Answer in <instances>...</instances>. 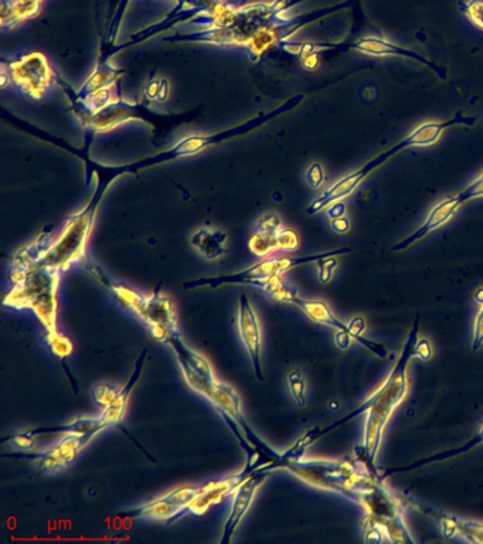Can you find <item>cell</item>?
Masks as SVG:
<instances>
[{
    "mask_svg": "<svg viewBox=\"0 0 483 544\" xmlns=\"http://www.w3.org/2000/svg\"><path fill=\"white\" fill-rule=\"evenodd\" d=\"M418 333H420V319L417 318L413 328H411L410 333H408L402 355L398 358L397 363L393 367V371H390L387 379L383 382L382 386L373 392L366 402L362 403L356 410L349 413L348 415H344L341 420L335 421L333 424L320 428V435L325 437L328 434L343 427L344 424H348L352 420H356L357 417L366 414L363 445L357 448L362 454H359V455L356 454V455L359 461L364 462L373 471H379L376 466V459L379 455L385 427L392 420L395 408L402 404L403 400L407 396L408 363L414 358V348H415V343L418 340Z\"/></svg>",
    "mask_w": 483,
    "mask_h": 544,
    "instance_id": "6da1fadb",
    "label": "cell"
},
{
    "mask_svg": "<svg viewBox=\"0 0 483 544\" xmlns=\"http://www.w3.org/2000/svg\"><path fill=\"white\" fill-rule=\"evenodd\" d=\"M264 469L269 474L288 471L310 486L335 492L361 507L377 485L385 481L379 471H373L359 459H313L305 456L294 461L275 462Z\"/></svg>",
    "mask_w": 483,
    "mask_h": 544,
    "instance_id": "7a4b0ae2",
    "label": "cell"
},
{
    "mask_svg": "<svg viewBox=\"0 0 483 544\" xmlns=\"http://www.w3.org/2000/svg\"><path fill=\"white\" fill-rule=\"evenodd\" d=\"M61 269L35 266L12 278L13 288L4 299L6 307L30 309L46 328V336L58 335V289Z\"/></svg>",
    "mask_w": 483,
    "mask_h": 544,
    "instance_id": "3957f363",
    "label": "cell"
},
{
    "mask_svg": "<svg viewBox=\"0 0 483 544\" xmlns=\"http://www.w3.org/2000/svg\"><path fill=\"white\" fill-rule=\"evenodd\" d=\"M351 253V248H341V250L328 251V253L315 254V256H300V258H281V256H264V260L251 266L250 268L231 274V276L212 277V278H199L194 281L184 282V289L218 288L223 285L248 284L262 289L267 295L274 291L275 287L282 281V276L295 267L303 264L318 263L326 256H344Z\"/></svg>",
    "mask_w": 483,
    "mask_h": 544,
    "instance_id": "277c9868",
    "label": "cell"
},
{
    "mask_svg": "<svg viewBox=\"0 0 483 544\" xmlns=\"http://www.w3.org/2000/svg\"><path fill=\"white\" fill-rule=\"evenodd\" d=\"M108 184L110 182L104 179L99 182V187L91 202L81 212L71 215L58 240L51 246L50 251L36 266L54 267L64 271L76 261H81L82 256H86L87 241L94 225L95 213L99 209Z\"/></svg>",
    "mask_w": 483,
    "mask_h": 544,
    "instance_id": "5b68a950",
    "label": "cell"
},
{
    "mask_svg": "<svg viewBox=\"0 0 483 544\" xmlns=\"http://www.w3.org/2000/svg\"><path fill=\"white\" fill-rule=\"evenodd\" d=\"M261 468V466L253 464V462H247L244 468L238 474L231 475L227 478L220 479V481L210 482L209 485L200 487V492L192 502L182 510L176 518L171 520L168 525L179 522L182 518H186L189 515H205L207 510L212 509L213 507L222 502L226 497H230L236 492L238 486L246 481L254 471Z\"/></svg>",
    "mask_w": 483,
    "mask_h": 544,
    "instance_id": "8992f818",
    "label": "cell"
},
{
    "mask_svg": "<svg viewBox=\"0 0 483 544\" xmlns=\"http://www.w3.org/2000/svg\"><path fill=\"white\" fill-rule=\"evenodd\" d=\"M199 492L200 487H177L174 491L169 492L163 497H156V499L145 503L142 507L118 513L117 518H120V519L162 520V522H166V525H168L197 497Z\"/></svg>",
    "mask_w": 483,
    "mask_h": 544,
    "instance_id": "52a82bcc",
    "label": "cell"
},
{
    "mask_svg": "<svg viewBox=\"0 0 483 544\" xmlns=\"http://www.w3.org/2000/svg\"><path fill=\"white\" fill-rule=\"evenodd\" d=\"M248 246L257 256L264 258L278 251L298 250L299 238L295 231L284 227L277 215L267 214L257 225Z\"/></svg>",
    "mask_w": 483,
    "mask_h": 544,
    "instance_id": "ba28073f",
    "label": "cell"
},
{
    "mask_svg": "<svg viewBox=\"0 0 483 544\" xmlns=\"http://www.w3.org/2000/svg\"><path fill=\"white\" fill-rule=\"evenodd\" d=\"M135 317L140 318L151 335L162 343H166L169 336L179 332L173 302L171 298L162 294L161 287L153 294L145 297V301Z\"/></svg>",
    "mask_w": 483,
    "mask_h": 544,
    "instance_id": "9c48e42d",
    "label": "cell"
},
{
    "mask_svg": "<svg viewBox=\"0 0 483 544\" xmlns=\"http://www.w3.org/2000/svg\"><path fill=\"white\" fill-rule=\"evenodd\" d=\"M84 450L81 435H66L56 445L38 453L12 454L4 458L27 459L35 462L36 468L46 474L61 471L74 461L77 455Z\"/></svg>",
    "mask_w": 483,
    "mask_h": 544,
    "instance_id": "30bf717a",
    "label": "cell"
},
{
    "mask_svg": "<svg viewBox=\"0 0 483 544\" xmlns=\"http://www.w3.org/2000/svg\"><path fill=\"white\" fill-rule=\"evenodd\" d=\"M475 124V118H465L462 115H457L449 120H430V122H424L418 125L413 132L408 133L404 140L395 143L392 148L387 149L384 152L377 156L380 163L384 165L385 162L392 159L393 156L402 152L408 148H426V146L434 145L439 140V136L443 135L444 131L448 128L455 127V125H465V127H472Z\"/></svg>",
    "mask_w": 483,
    "mask_h": 544,
    "instance_id": "8fae6325",
    "label": "cell"
},
{
    "mask_svg": "<svg viewBox=\"0 0 483 544\" xmlns=\"http://www.w3.org/2000/svg\"><path fill=\"white\" fill-rule=\"evenodd\" d=\"M402 499L405 507H413L423 515L438 520L439 528H441L444 538H461L467 543L483 544V523L459 519L458 516L448 515V513L434 509L414 497H402Z\"/></svg>",
    "mask_w": 483,
    "mask_h": 544,
    "instance_id": "7c38bea8",
    "label": "cell"
},
{
    "mask_svg": "<svg viewBox=\"0 0 483 544\" xmlns=\"http://www.w3.org/2000/svg\"><path fill=\"white\" fill-rule=\"evenodd\" d=\"M10 78L15 79L23 91L41 99L50 86L53 73L45 56L35 53L10 64Z\"/></svg>",
    "mask_w": 483,
    "mask_h": 544,
    "instance_id": "4fadbf2b",
    "label": "cell"
},
{
    "mask_svg": "<svg viewBox=\"0 0 483 544\" xmlns=\"http://www.w3.org/2000/svg\"><path fill=\"white\" fill-rule=\"evenodd\" d=\"M268 475L269 472L264 468L257 469L236 489L233 494V502H231L230 515H228L227 522H226L225 528H223L220 543H231L234 535L237 532L238 526L241 525L247 513L250 510L251 505L256 499L257 492L267 481Z\"/></svg>",
    "mask_w": 483,
    "mask_h": 544,
    "instance_id": "5bb4252c",
    "label": "cell"
},
{
    "mask_svg": "<svg viewBox=\"0 0 483 544\" xmlns=\"http://www.w3.org/2000/svg\"><path fill=\"white\" fill-rule=\"evenodd\" d=\"M238 333H240L244 348L250 355L254 374H256L257 380L262 382L264 371H262L261 363V325H259L258 317H257L250 299L246 295H241L240 305H238Z\"/></svg>",
    "mask_w": 483,
    "mask_h": 544,
    "instance_id": "9a60e30c",
    "label": "cell"
},
{
    "mask_svg": "<svg viewBox=\"0 0 483 544\" xmlns=\"http://www.w3.org/2000/svg\"><path fill=\"white\" fill-rule=\"evenodd\" d=\"M352 50L359 51V53L366 54L370 58H403L408 60L417 61L423 64L426 68H431L436 76L441 79L448 78V73L446 68L439 67L438 64L433 61L426 60L421 54L415 51L408 50V48L397 46L395 43L390 42L387 38L377 37V36H363L351 46Z\"/></svg>",
    "mask_w": 483,
    "mask_h": 544,
    "instance_id": "2e32d148",
    "label": "cell"
},
{
    "mask_svg": "<svg viewBox=\"0 0 483 544\" xmlns=\"http://www.w3.org/2000/svg\"><path fill=\"white\" fill-rule=\"evenodd\" d=\"M380 162L377 158L372 159L369 163L359 169V171L353 172L344 176V178L339 179L338 182L332 184V186L326 189L320 197H316L310 206L308 207L307 213L310 215L316 214V213L322 212V210L328 209L331 204L336 202H341L346 197L352 196L356 192L357 187L361 186L362 182L372 173L373 171H376L380 168Z\"/></svg>",
    "mask_w": 483,
    "mask_h": 544,
    "instance_id": "e0dca14e",
    "label": "cell"
},
{
    "mask_svg": "<svg viewBox=\"0 0 483 544\" xmlns=\"http://www.w3.org/2000/svg\"><path fill=\"white\" fill-rule=\"evenodd\" d=\"M81 264L82 267H84V269L89 272V276L94 277V278L112 295V298H114L115 301L120 304L121 308L128 310L131 314H138V310L141 309L143 301H145V297L133 291V289H131L127 285L114 281V279L108 276L107 272H105L99 264H95L94 261L89 260V256H82Z\"/></svg>",
    "mask_w": 483,
    "mask_h": 544,
    "instance_id": "ac0fdd59",
    "label": "cell"
},
{
    "mask_svg": "<svg viewBox=\"0 0 483 544\" xmlns=\"http://www.w3.org/2000/svg\"><path fill=\"white\" fill-rule=\"evenodd\" d=\"M459 206H461V204H459L458 200H457V196L448 197V199H444L443 202H439L438 204L428 213L426 220L423 223V225L414 231L413 235H408L407 238L395 244L394 247H393V251L397 253V251L407 250V248L410 247V246H413L415 241L421 240V238L433 233V231L443 227L444 225H446V223L454 217L455 213L459 209Z\"/></svg>",
    "mask_w": 483,
    "mask_h": 544,
    "instance_id": "d6986e66",
    "label": "cell"
},
{
    "mask_svg": "<svg viewBox=\"0 0 483 544\" xmlns=\"http://www.w3.org/2000/svg\"><path fill=\"white\" fill-rule=\"evenodd\" d=\"M146 356H148V350L143 349V350L141 351V355L136 359L135 367H133V371L132 374H131L130 380H128V383L125 384V387H122V389L120 390L114 402L108 405V407H105L104 412L100 415L105 430L110 427H115V425L120 424L121 421L123 420L125 410H127L128 400H130V396L132 394L136 383L140 382L141 374H142Z\"/></svg>",
    "mask_w": 483,
    "mask_h": 544,
    "instance_id": "ffe728a7",
    "label": "cell"
},
{
    "mask_svg": "<svg viewBox=\"0 0 483 544\" xmlns=\"http://www.w3.org/2000/svg\"><path fill=\"white\" fill-rule=\"evenodd\" d=\"M54 240L51 237L50 230H45L36 238L29 246L20 248L12 260V271H10V278L19 277L23 272L29 271L30 268L40 263L45 258L46 254L50 251Z\"/></svg>",
    "mask_w": 483,
    "mask_h": 544,
    "instance_id": "44dd1931",
    "label": "cell"
},
{
    "mask_svg": "<svg viewBox=\"0 0 483 544\" xmlns=\"http://www.w3.org/2000/svg\"><path fill=\"white\" fill-rule=\"evenodd\" d=\"M105 430L101 418L79 417L70 424L54 425V427L36 428L32 431L35 437L43 434H64V435H81L82 446L86 448L100 433Z\"/></svg>",
    "mask_w": 483,
    "mask_h": 544,
    "instance_id": "7402d4cb",
    "label": "cell"
},
{
    "mask_svg": "<svg viewBox=\"0 0 483 544\" xmlns=\"http://www.w3.org/2000/svg\"><path fill=\"white\" fill-rule=\"evenodd\" d=\"M227 235L218 228H200L190 238L193 248L207 261L218 260L226 256Z\"/></svg>",
    "mask_w": 483,
    "mask_h": 544,
    "instance_id": "603a6c76",
    "label": "cell"
},
{
    "mask_svg": "<svg viewBox=\"0 0 483 544\" xmlns=\"http://www.w3.org/2000/svg\"><path fill=\"white\" fill-rule=\"evenodd\" d=\"M288 304L295 305V307L299 308L303 314L307 315V317L315 323L329 326V328H333L335 330H343V332L351 333V328H349L348 323L339 320L338 318L333 315L332 310L329 309V307L325 302L303 299L299 295L294 294L288 299Z\"/></svg>",
    "mask_w": 483,
    "mask_h": 544,
    "instance_id": "cb8c5ba5",
    "label": "cell"
},
{
    "mask_svg": "<svg viewBox=\"0 0 483 544\" xmlns=\"http://www.w3.org/2000/svg\"><path fill=\"white\" fill-rule=\"evenodd\" d=\"M483 444V425L477 434H475L474 437L471 440L465 443L464 445L459 446V448H452V450L443 451V453L436 454V455L426 456V458L418 459V461L411 462L408 466H398V468H389L385 469L384 474H383V478L387 479L392 475L395 474H405V472L414 471V469H420L425 466H431V464H436V462L446 461V459L455 458V456L464 455V454L469 453V451L474 450L477 446L482 445Z\"/></svg>",
    "mask_w": 483,
    "mask_h": 544,
    "instance_id": "d4e9b609",
    "label": "cell"
},
{
    "mask_svg": "<svg viewBox=\"0 0 483 544\" xmlns=\"http://www.w3.org/2000/svg\"><path fill=\"white\" fill-rule=\"evenodd\" d=\"M41 2L43 0H16L15 4L10 5L9 9L4 6V13H2L4 27L6 26L12 27L35 17L40 10Z\"/></svg>",
    "mask_w": 483,
    "mask_h": 544,
    "instance_id": "484cf974",
    "label": "cell"
},
{
    "mask_svg": "<svg viewBox=\"0 0 483 544\" xmlns=\"http://www.w3.org/2000/svg\"><path fill=\"white\" fill-rule=\"evenodd\" d=\"M287 380L292 399L297 403L298 407H305V405H307V380L303 377L302 371H289Z\"/></svg>",
    "mask_w": 483,
    "mask_h": 544,
    "instance_id": "4316f807",
    "label": "cell"
},
{
    "mask_svg": "<svg viewBox=\"0 0 483 544\" xmlns=\"http://www.w3.org/2000/svg\"><path fill=\"white\" fill-rule=\"evenodd\" d=\"M458 7L475 27L483 30V0H465Z\"/></svg>",
    "mask_w": 483,
    "mask_h": 544,
    "instance_id": "83f0119b",
    "label": "cell"
},
{
    "mask_svg": "<svg viewBox=\"0 0 483 544\" xmlns=\"http://www.w3.org/2000/svg\"><path fill=\"white\" fill-rule=\"evenodd\" d=\"M35 435L32 431H16L2 438V443H9L10 445L16 446L17 450L29 451L35 446Z\"/></svg>",
    "mask_w": 483,
    "mask_h": 544,
    "instance_id": "f1b7e54d",
    "label": "cell"
},
{
    "mask_svg": "<svg viewBox=\"0 0 483 544\" xmlns=\"http://www.w3.org/2000/svg\"><path fill=\"white\" fill-rule=\"evenodd\" d=\"M120 390L115 386H111V384H99L92 390V396H94L95 402L102 405V408H105L114 402Z\"/></svg>",
    "mask_w": 483,
    "mask_h": 544,
    "instance_id": "f546056e",
    "label": "cell"
},
{
    "mask_svg": "<svg viewBox=\"0 0 483 544\" xmlns=\"http://www.w3.org/2000/svg\"><path fill=\"white\" fill-rule=\"evenodd\" d=\"M483 197V173L478 176L467 189L462 190L461 194L457 196L459 204L469 202V200L479 199Z\"/></svg>",
    "mask_w": 483,
    "mask_h": 544,
    "instance_id": "4dcf8cb0",
    "label": "cell"
},
{
    "mask_svg": "<svg viewBox=\"0 0 483 544\" xmlns=\"http://www.w3.org/2000/svg\"><path fill=\"white\" fill-rule=\"evenodd\" d=\"M316 267H318V271H320V281L322 284H329V282L332 281L333 271L338 267L336 256H326L323 260L318 261Z\"/></svg>",
    "mask_w": 483,
    "mask_h": 544,
    "instance_id": "1f68e13d",
    "label": "cell"
},
{
    "mask_svg": "<svg viewBox=\"0 0 483 544\" xmlns=\"http://www.w3.org/2000/svg\"><path fill=\"white\" fill-rule=\"evenodd\" d=\"M305 179H307L310 189H320V187H322V184L325 183V169L322 168L320 163H313V165H310V168H308Z\"/></svg>",
    "mask_w": 483,
    "mask_h": 544,
    "instance_id": "d6a6232c",
    "label": "cell"
},
{
    "mask_svg": "<svg viewBox=\"0 0 483 544\" xmlns=\"http://www.w3.org/2000/svg\"><path fill=\"white\" fill-rule=\"evenodd\" d=\"M433 355L434 350L430 340L425 338L418 339L417 343H415V348H414V358L420 359V361H431Z\"/></svg>",
    "mask_w": 483,
    "mask_h": 544,
    "instance_id": "836d02e7",
    "label": "cell"
},
{
    "mask_svg": "<svg viewBox=\"0 0 483 544\" xmlns=\"http://www.w3.org/2000/svg\"><path fill=\"white\" fill-rule=\"evenodd\" d=\"M483 345V307H480L477 318L474 320V340H472V350L477 351Z\"/></svg>",
    "mask_w": 483,
    "mask_h": 544,
    "instance_id": "e575fe53",
    "label": "cell"
},
{
    "mask_svg": "<svg viewBox=\"0 0 483 544\" xmlns=\"http://www.w3.org/2000/svg\"><path fill=\"white\" fill-rule=\"evenodd\" d=\"M331 227H332L333 231L339 233V235H344V233H348L351 230V222H349L346 215H343V217L331 220Z\"/></svg>",
    "mask_w": 483,
    "mask_h": 544,
    "instance_id": "d590c367",
    "label": "cell"
},
{
    "mask_svg": "<svg viewBox=\"0 0 483 544\" xmlns=\"http://www.w3.org/2000/svg\"><path fill=\"white\" fill-rule=\"evenodd\" d=\"M352 335L349 332H343V330H336L335 333V343L341 350L351 348Z\"/></svg>",
    "mask_w": 483,
    "mask_h": 544,
    "instance_id": "8d00e7d4",
    "label": "cell"
},
{
    "mask_svg": "<svg viewBox=\"0 0 483 544\" xmlns=\"http://www.w3.org/2000/svg\"><path fill=\"white\" fill-rule=\"evenodd\" d=\"M329 219H338V217H343L346 215V204L341 202L333 203L328 207Z\"/></svg>",
    "mask_w": 483,
    "mask_h": 544,
    "instance_id": "74e56055",
    "label": "cell"
},
{
    "mask_svg": "<svg viewBox=\"0 0 483 544\" xmlns=\"http://www.w3.org/2000/svg\"><path fill=\"white\" fill-rule=\"evenodd\" d=\"M474 301L475 304L479 305V307H483V288H480L479 291L474 295Z\"/></svg>",
    "mask_w": 483,
    "mask_h": 544,
    "instance_id": "f35d334b",
    "label": "cell"
}]
</instances>
